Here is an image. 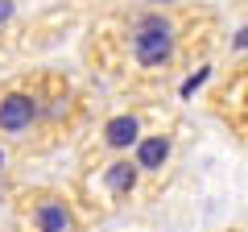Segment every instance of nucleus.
Returning a JSON list of instances; mask_svg holds the SVG:
<instances>
[{
    "label": "nucleus",
    "instance_id": "1",
    "mask_svg": "<svg viewBox=\"0 0 248 232\" xmlns=\"http://www.w3.org/2000/svg\"><path fill=\"white\" fill-rule=\"evenodd\" d=\"M219 42V21L211 9H133L116 21L95 25L87 42L91 71L133 91H161L190 63H207Z\"/></svg>",
    "mask_w": 248,
    "mask_h": 232
},
{
    "label": "nucleus",
    "instance_id": "2",
    "mask_svg": "<svg viewBox=\"0 0 248 232\" xmlns=\"http://www.w3.org/2000/svg\"><path fill=\"white\" fill-rule=\"evenodd\" d=\"M29 79H33V96H37V125L33 137L25 141V153H46L83 129L87 99L75 87V79L62 71H29Z\"/></svg>",
    "mask_w": 248,
    "mask_h": 232
},
{
    "label": "nucleus",
    "instance_id": "3",
    "mask_svg": "<svg viewBox=\"0 0 248 232\" xmlns=\"http://www.w3.org/2000/svg\"><path fill=\"white\" fill-rule=\"evenodd\" d=\"M161 108L157 104H120L108 116H99L95 125L83 133L79 141V162L83 166H95L104 158H120V153H133V145L145 137V129L157 120Z\"/></svg>",
    "mask_w": 248,
    "mask_h": 232
},
{
    "label": "nucleus",
    "instance_id": "4",
    "mask_svg": "<svg viewBox=\"0 0 248 232\" xmlns=\"http://www.w3.org/2000/svg\"><path fill=\"white\" fill-rule=\"evenodd\" d=\"M75 195L87 207V215H112V212H120V207H128L141 195V170H137L133 153H120V158H104V162H95V166H83Z\"/></svg>",
    "mask_w": 248,
    "mask_h": 232
},
{
    "label": "nucleus",
    "instance_id": "5",
    "mask_svg": "<svg viewBox=\"0 0 248 232\" xmlns=\"http://www.w3.org/2000/svg\"><path fill=\"white\" fill-rule=\"evenodd\" d=\"M87 207L75 191L62 187H29L13 203V228L17 232H83L87 228Z\"/></svg>",
    "mask_w": 248,
    "mask_h": 232
},
{
    "label": "nucleus",
    "instance_id": "6",
    "mask_svg": "<svg viewBox=\"0 0 248 232\" xmlns=\"http://www.w3.org/2000/svg\"><path fill=\"white\" fill-rule=\"evenodd\" d=\"M178 158H182V120L170 112H157V120L133 145V162L141 170V195H149V199L161 195V187L170 182Z\"/></svg>",
    "mask_w": 248,
    "mask_h": 232
},
{
    "label": "nucleus",
    "instance_id": "7",
    "mask_svg": "<svg viewBox=\"0 0 248 232\" xmlns=\"http://www.w3.org/2000/svg\"><path fill=\"white\" fill-rule=\"evenodd\" d=\"M37 125V96H33V79L29 75H17V79L0 83V141L21 145L33 137Z\"/></svg>",
    "mask_w": 248,
    "mask_h": 232
},
{
    "label": "nucleus",
    "instance_id": "8",
    "mask_svg": "<svg viewBox=\"0 0 248 232\" xmlns=\"http://www.w3.org/2000/svg\"><path fill=\"white\" fill-rule=\"evenodd\" d=\"M207 104H211V112L232 133L248 141V58L244 63H232V71L219 75V83L211 87Z\"/></svg>",
    "mask_w": 248,
    "mask_h": 232
},
{
    "label": "nucleus",
    "instance_id": "9",
    "mask_svg": "<svg viewBox=\"0 0 248 232\" xmlns=\"http://www.w3.org/2000/svg\"><path fill=\"white\" fill-rule=\"evenodd\" d=\"M13 9H17V0H0V25L13 17Z\"/></svg>",
    "mask_w": 248,
    "mask_h": 232
}]
</instances>
